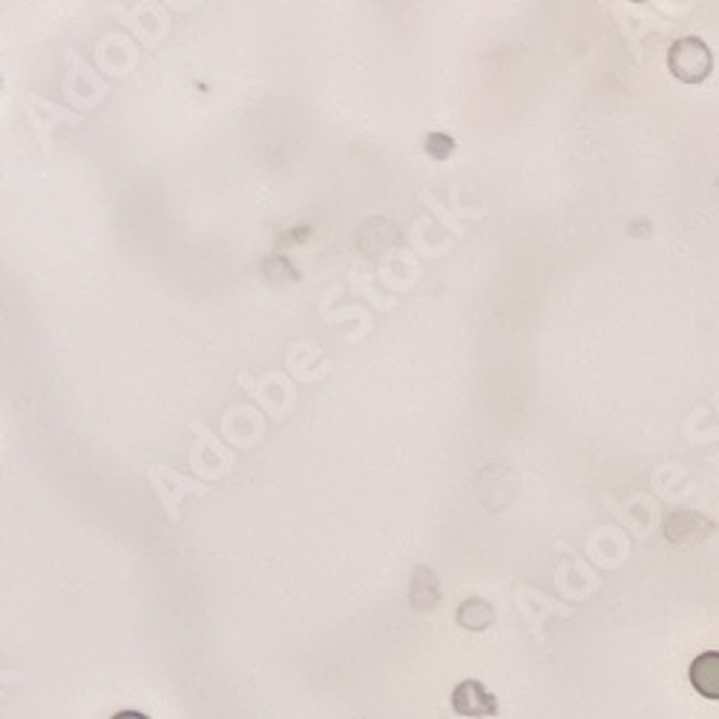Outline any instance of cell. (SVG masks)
I'll list each match as a JSON object with an SVG mask.
<instances>
[{
  "label": "cell",
  "instance_id": "6",
  "mask_svg": "<svg viewBox=\"0 0 719 719\" xmlns=\"http://www.w3.org/2000/svg\"><path fill=\"white\" fill-rule=\"evenodd\" d=\"M426 153H429L432 158L444 162V158H449L455 153V139L447 136V132H432L429 139H426Z\"/></svg>",
  "mask_w": 719,
  "mask_h": 719
},
{
  "label": "cell",
  "instance_id": "5",
  "mask_svg": "<svg viewBox=\"0 0 719 719\" xmlns=\"http://www.w3.org/2000/svg\"><path fill=\"white\" fill-rule=\"evenodd\" d=\"M458 619H461L463 628H487L489 619H492V611H489V604L478 602V599H472L458 611Z\"/></svg>",
  "mask_w": 719,
  "mask_h": 719
},
{
  "label": "cell",
  "instance_id": "2",
  "mask_svg": "<svg viewBox=\"0 0 719 719\" xmlns=\"http://www.w3.org/2000/svg\"><path fill=\"white\" fill-rule=\"evenodd\" d=\"M714 522L696 510H677L665 518V538L670 544L696 547L714 536Z\"/></svg>",
  "mask_w": 719,
  "mask_h": 719
},
{
  "label": "cell",
  "instance_id": "3",
  "mask_svg": "<svg viewBox=\"0 0 719 719\" xmlns=\"http://www.w3.org/2000/svg\"><path fill=\"white\" fill-rule=\"evenodd\" d=\"M452 705L463 717H489V714L498 711L496 696L487 694V688L480 685V682H461L455 688Z\"/></svg>",
  "mask_w": 719,
  "mask_h": 719
},
{
  "label": "cell",
  "instance_id": "4",
  "mask_svg": "<svg viewBox=\"0 0 719 719\" xmlns=\"http://www.w3.org/2000/svg\"><path fill=\"white\" fill-rule=\"evenodd\" d=\"M691 685L705 699H719V651H705L691 662Z\"/></svg>",
  "mask_w": 719,
  "mask_h": 719
},
{
  "label": "cell",
  "instance_id": "1",
  "mask_svg": "<svg viewBox=\"0 0 719 719\" xmlns=\"http://www.w3.org/2000/svg\"><path fill=\"white\" fill-rule=\"evenodd\" d=\"M670 75L682 84H703L714 69L711 47L703 38H679L668 50Z\"/></svg>",
  "mask_w": 719,
  "mask_h": 719
},
{
  "label": "cell",
  "instance_id": "7",
  "mask_svg": "<svg viewBox=\"0 0 719 719\" xmlns=\"http://www.w3.org/2000/svg\"><path fill=\"white\" fill-rule=\"evenodd\" d=\"M113 719H150V717H144V714H139V711H121V714H116Z\"/></svg>",
  "mask_w": 719,
  "mask_h": 719
}]
</instances>
